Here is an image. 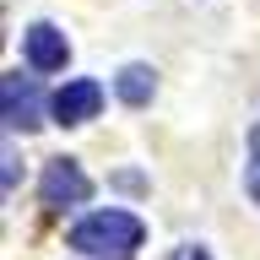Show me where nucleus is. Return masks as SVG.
<instances>
[{
    "instance_id": "6",
    "label": "nucleus",
    "mask_w": 260,
    "mask_h": 260,
    "mask_svg": "<svg viewBox=\"0 0 260 260\" xmlns=\"http://www.w3.org/2000/svg\"><path fill=\"white\" fill-rule=\"evenodd\" d=\"M114 92H119V103H130V109H141V103H152V92H157V71L141 60H130L119 76H114Z\"/></svg>"
},
{
    "instance_id": "1",
    "label": "nucleus",
    "mask_w": 260,
    "mask_h": 260,
    "mask_svg": "<svg viewBox=\"0 0 260 260\" xmlns=\"http://www.w3.org/2000/svg\"><path fill=\"white\" fill-rule=\"evenodd\" d=\"M141 244V217L130 211H92L71 228V249L81 255H130Z\"/></svg>"
},
{
    "instance_id": "3",
    "label": "nucleus",
    "mask_w": 260,
    "mask_h": 260,
    "mask_svg": "<svg viewBox=\"0 0 260 260\" xmlns=\"http://www.w3.org/2000/svg\"><path fill=\"white\" fill-rule=\"evenodd\" d=\"M0 103H6V130H32L38 125V109H44V92H38V81L11 71V76L0 81Z\"/></svg>"
},
{
    "instance_id": "4",
    "label": "nucleus",
    "mask_w": 260,
    "mask_h": 260,
    "mask_svg": "<svg viewBox=\"0 0 260 260\" xmlns=\"http://www.w3.org/2000/svg\"><path fill=\"white\" fill-rule=\"evenodd\" d=\"M49 109H54L60 125H87V119H98V109H103V87L87 81V76H76V81H65L60 92H54Z\"/></svg>"
},
{
    "instance_id": "8",
    "label": "nucleus",
    "mask_w": 260,
    "mask_h": 260,
    "mask_svg": "<svg viewBox=\"0 0 260 260\" xmlns=\"http://www.w3.org/2000/svg\"><path fill=\"white\" fill-rule=\"evenodd\" d=\"M168 260H211V255H206V249H201V244H179V249H174V255H168Z\"/></svg>"
},
{
    "instance_id": "2",
    "label": "nucleus",
    "mask_w": 260,
    "mask_h": 260,
    "mask_svg": "<svg viewBox=\"0 0 260 260\" xmlns=\"http://www.w3.org/2000/svg\"><path fill=\"white\" fill-rule=\"evenodd\" d=\"M38 195H44V206H81L87 195H92V179L81 174L71 157H54L38 179Z\"/></svg>"
},
{
    "instance_id": "7",
    "label": "nucleus",
    "mask_w": 260,
    "mask_h": 260,
    "mask_svg": "<svg viewBox=\"0 0 260 260\" xmlns=\"http://www.w3.org/2000/svg\"><path fill=\"white\" fill-rule=\"evenodd\" d=\"M244 190H249V201L260 206V125L249 130V152H244Z\"/></svg>"
},
{
    "instance_id": "5",
    "label": "nucleus",
    "mask_w": 260,
    "mask_h": 260,
    "mask_svg": "<svg viewBox=\"0 0 260 260\" xmlns=\"http://www.w3.org/2000/svg\"><path fill=\"white\" fill-rule=\"evenodd\" d=\"M22 49H27L32 71H65V60H71V44H65V32L54 22H32L22 32Z\"/></svg>"
}]
</instances>
